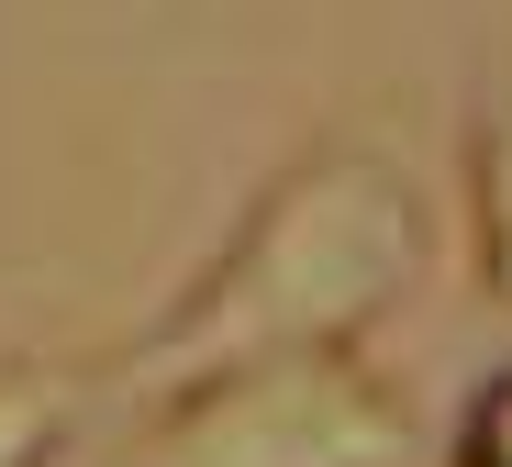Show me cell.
<instances>
[{"instance_id":"cell-1","label":"cell","mask_w":512,"mask_h":467,"mask_svg":"<svg viewBox=\"0 0 512 467\" xmlns=\"http://www.w3.org/2000/svg\"><path fill=\"white\" fill-rule=\"evenodd\" d=\"M435 267V223H423L412 167L368 134H312L301 156L268 167V190L234 212V234L190 267V290L167 301L123 356H112V412L167 401L245 356H312L357 345L379 312H401Z\"/></svg>"},{"instance_id":"cell-2","label":"cell","mask_w":512,"mask_h":467,"mask_svg":"<svg viewBox=\"0 0 512 467\" xmlns=\"http://www.w3.org/2000/svg\"><path fill=\"white\" fill-rule=\"evenodd\" d=\"M423 412L357 345L312 356H245L212 379L134 401L101 467H423Z\"/></svg>"},{"instance_id":"cell-3","label":"cell","mask_w":512,"mask_h":467,"mask_svg":"<svg viewBox=\"0 0 512 467\" xmlns=\"http://www.w3.org/2000/svg\"><path fill=\"white\" fill-rule=\"evenodd\" d=\"M468 267L479 301L512 312V89H490L468 123Z\"/></svg>"},{"instance_id":"cell-4","label":"cell","mask_w":512,"mask_h":467,"mask_svg":"<svg viewBox=\"0 0 512 467\" xmlns=\"http://www.w3.org/2000/svg\"><path fill=\"white\" fill-rule=\"evenodd\" d=\"M78 390L56 356H23L0 345V467H67V423H78Z\"/></svg>"},{"instance_id":"cell-5","label":"cell","mask_w":512,"mask_h":467,"mask_svg":"<svg viewBox=\"0 0 512 467\" xmlns=\"http://www.w3.org/2000/svg\"><path fill=\"white\" fill-rule=\"evenodd\" d=\"M435 467H512V367H490V379L457 401V434Z\"/></svg>"},{"instance_id":"cell-6","label":"cell","mask_w":512,"mask_h":467,"mask_svg":"<svg viewBox=\"0 0 512 467\" xmlns=\"http://www.w3.org/2000/svg\"><path fill=\"white\" fill-rule=\"evenodd\" d=\"M67 467H78V456H67Z\"/></svg>"}]
</instances>
